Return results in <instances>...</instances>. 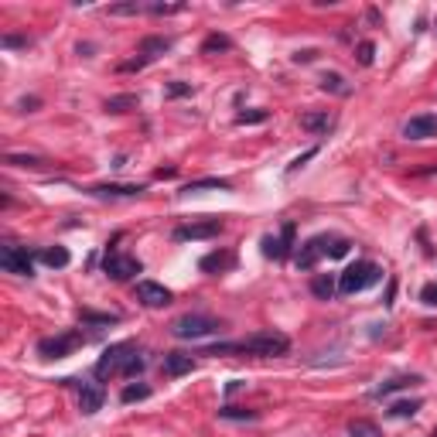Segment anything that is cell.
Masks as SVG:
<instances>
[{
    "mask_svg": "<svg viewBox=\"0 0 437 437\" xmlns=\"http://www.w3.org/2000/svg\"><path fill=\"white\" fill-rule=\"evenodd\" d=\"M290 352V338L280 331H256L242 342H222V345H208L201 349V356H287Z\"/></svg>",
    "mask_w": 437,
    "mask_h": 437,
    "instance_id": "1",
    "label": "cell"
},
{
    "mask_svg": "<svg viewBox=\"0 0 437 437\" xmlns=\"http://www.w3.org/2000/svg\"><path fill=\"white\" fill-rule=\"evenodd\" d=\"M349 253V239H338V236H311L294 256L297 270H315L321 256H345Z\"/></svg>",
    "mask_w": 437,
    "mask_h": 437,
    "instance_id": "2",
    "label": "cell"
},
{
    "mask_svg": "<svg viewBox=\"0 0 437 437\" xmlns=\"http://www.w3.org/2000/svg\"><path fill=\"white\" fill-rule=\"evenodd\" d=\"M379 280H383V270L372 260H356L352 267H345L338 274V294H358V290H365Z\"/></svg>",
    "mask_w": 437,
    "mask_h": 437,
    "instance_id": "3",
    "label": "cell"
},
{
    "mask_svg": "<svg viewBox=\"0 0 437 437\" xmlns=\"http://www.w3.org/2000/svg\"><path fill=\"white\" fill-rule=\"evenodd\" d=\"M222 324L208 315H181V318L171 324V335L181 338V342H195V338H208V335H219Z\"/></svg>",
    "mask_w": 437,
    "mask_h": 437,
    "instance_id": "4",
    "label": "cell"
},
{
    "mask_svg": "<svg viewBox=\"0 0 437 437\" xmlns=\"http://www.w3.org/2000/svg\"><path fill=\"white\" fill-rule=\"evenodd\" d=\"M137 349L130 345V342H119V345H110L106 352H103V358L96 362V376L99 379H106V376H119L123 369H126V362H130V356H133Z\"/></svg>",
    "mask_w": 437,
    "mask_h": 437,
    "instance_id": "5",
    "label": "cell"
},
{
    "mask_svg": "<svg viewBox=\"0 0 437 437\" xmlns=\"http://www.w3.org/2000/svg\"><path fill=\"white\" fill-rule=\"evenodd\" d=\"M82 342H85V335H82V331H65V335H55V338H41V342H38V356L65 358V356H72Z\"/></svg>",
    "mask_w": 437,
    "mask_h": 437,
    "instance_id": "6",
    "label": "cell"
},
{
    "mask_svg": "<svg viewBox=\"0 0 437 437\" xmlns=\"http://www.w3.org/2000/svg\"><path fill=\"white\" fill-rule=\"evenodd\" d=\"M0 267L7 274H17V277H31L35 267H31V256L24 246H14V242H3L0 246Z\"/></svg>",
    "mask_w": 437,
    "mask_h": 437,
    "instance_id": "7",
    "label": "cell"
},
{
    "mask_svg": "<svg viewBox=\"0 0 437 437\" xmlns=\"http://www.w3.org/2000/svg\"><path fill=\"white\" fill-rule=\"evenodd\" d=\"M103 270H106V277H113V280H130V277H137L144 267H140V260H133V256H126V253L110 249L106 260H103Z\"/></svg>",
    "mask_w": 437,
    "mask_h": 437,
    "instance_id": "8",
    "label": "cell"
},
{
    "mask_svg": "<svg viewBox=\"0 0 437 437\" xmlns=\"http://www.w3.org/2000/svg\"><path fill=\"white\" fill-rule=\"evenodd\" d=\"M219 233H222V219H199V222L178 226L171 236H174V242H188V239H212Z\"/></svg>",
    "mask_w": 437,
    "mask_h": 437,
    "instance_id": "9",
    "label": "cell"
},
{
    "mask_svg": "<svg viewBox=\"0 0 437 437\" xmlns=\"http://www.w3.org/2000/svg\"><path fill=\"white\" fill-rule=\"evenodd\" d=\"M137 301L144 308H167L171 304V290L154 280H137Z\"/></svg>",
    "mask_w": 437,
    "mask_h": 437,
    "instance_id": "10",
    "label": "cell"
},
{
    "mask_svg": "<svg viewBox=\"0 0 437 437\" xmlns=\"http://www.w3.org/2000/svg\"><path fill=\"white\" fill-rule=\"evenodd\" d=\"M403 137H406V140H427V137H437V117L434 113L410 117L403 123Z\"/></svg>",
    "mask_w": 437,
    "mask_h": 437,
    "instance_id": "11",
    "label": "cell"
},
{
    "mask_svg": "<svg viewBox=\"0 0 437 437\" xmlns=\"http://www.w3.org/2000/svg\"><path fill=\"white\" fill-rule=\"evenodd\" d=\"M65 383L79 390L82 413H96V410H103V399H106V393H103V386H99V383H76V379H65Z\"/></svg>",
    "mask_w": 437,
    "mask_h": 437,
    "instance_id": "12",
    "label": "cell"
},
{
    "mask_svg": "<svg viewBox=\"0 0 437 437\" xmlns=\"http://www.w3.org/2000/svg\"><path fill=\"white\" fill-rule=\"evenodd\" d=\"M294 246V222H283L280 236H263V253L274 256V260H283Z\"/></svg>",
    "mask_w": 437,
    "mask_h": 437,
    "instance_id": "13",
    "label": "cell"
},
{
    "mask_svg": "<svg viewBox=\"0 0 437 437\" xmlns=\"http://www.w3.org/2000/svg\"><path fill=\"white\" fill-rule=\"evenodd\" d=\"M89 195H96V199H137V195H144V185H119V181H110V185H92Z\"/></svg>",
    "mask_w": 437,
    "mask_h": 437,
    "instance_id": "14",
    "label": "cell"
},
{
    "mask_svg": "<svg viewBox=\"0 0 437 437\" xmlns=\"http://www.w3.org/2000/svg\"><path fill=\"white\" fill-rule=\"evenodd\" d=\"M420 383H424L420 376H393V379H386V383H379L372 390V399H386V397H393V393H399V390H413Z\"/></svg>",
    "mask_w": 437,
    "mask_h": 437,
    "instance_id": "15",
    "label": "cell"
},
{
    "mask_svg": "<svg viewBox=\"0 0 437 437\" xmlns=\"http://www.w3.org/2000/svg\"><path fill=\"white\" fill-rule=\"evenodd\" d=\"M160 369H164V376L178 379V376H185V372H192V369H195V358L185 356V352H167L164 362H160Z\"/></svg>",
    "mask_w": 437,
    "mask_h": 437,
    "instance_id": "16",
    "label": "cell"
},
{
    "mask_svg": "<svg viewBox=\"0 0 437 437\" xmlns=\"http://www.w3.org/2000/svg\"><path fill=\"white\" fill-rule=\"evenodd\" d=\"M301 126L311 130V133H328V130L335 126V117H331L328 110H315V113H304V117H301Z\"/></svg>",
    "mask_w": 437,
    "mask_h": 437,
    "instance_id": "17",
    "label": "cell"
},
{
    "mask_svg": "<svg viewBox=\"0 0 437 437\" xmlns=\"http://www.w3.org/2000/svg\"><path fill=\"white\" fill-rule=\"evenodd\" d=\"M233 185L226 178H199V181H188L181 188V195H195V192H229Z\"/></svg>",
    "mask_w": 437,
    "mask_h": 437,
    "instance_id": "18",
    "label": "cell"
},
{
    "mask_svg": "<svg viewBox=\"0 0 437 437\" xmlns=\"http://www.w3.org/2000/svg\"><path fill=\"white\" fill-rule=\"evenodd\" d=\"M164 51H171V38H160V35H151V38H144V41H140V55H144V58H151V62H154V58H160Z\"/></svg>",
    "mask_w": 437,
    "mask_h": 437,
    "instance_id": "19",
    "label": "cell"
},
{
    "mask_svg": "<svg viewBox=\"0 0 437 437\" xmlns=\"http://www.w3.org/2000/svg\"><path fill=\"white\" fill-rule=\"evenodd\" d=\"M205 274H219V270H229L233 267V253H208V256H201L199 263Z\"/></svg>",
    "mask_w": 437,
    "mask_h": 437,
    "instance_id": "20",
    "label": "cell"
},
{
    "mask_svg": "<svg viewBox=\"0 0 437 437\" xmlns=\"http://www.w3.org/2000/svg\"><path fill=\"white\" fill-rule=\"evenodd\" d=\"M69 249L65 246H51V249H41V263H48L51 270H62V267H69Z\"/></svg>",
    "mask_w": 437,
    "mask_h": 437,
    "instance_id": "21",
    "label": "cell"
},
{
    "mask_svg": "<svg viewBox=\"0 0 437 437\" xmlns=\"http://www.w3.org/2000/svg\"><path fill=\"white\" fill-rule=\"evenodd\" d=\"M321 89H324V92H335V96H349V92H352V85L342 79L338 72H324V76H321Z\"/></svg>",
    "mask_w": 437,
    "mask_h": 437,
    "instance_id": "22",
    "label": "cell"
},
{
    "mask_svg": "<svg viewBox=\"0 0 437 437\" xmlns=\"http://www.w3.org/2000/svg\"><path fill=\"white\" fill-rule=\"evenodd\" d=\"M311 290L318 294L321 301H331V297H335V290H338V280L328 277V274H318V277L311 280Z\"/></svg>",
    "mask_w": 437,
    "mask_h": 437,
    "instance_id": "23",
    "label": "cell"
},
{
    "mask_svg": "<svg viewBox=\"0 0 437 437\" xmlns=\"http://www.w3.org/2000/svg\"><path fill=\"white\" fill-rule=\"evenodd\" d=\"M420 399H397L393 406H390V417H397V420H406V417H417L420 413Z\"/></svg>",
    "mask_w": 437,
    "mask_h": 437,
    "instance_id": "24",
    "label": "cell"
},
{
    "mask_svg": "<svg viewBox=\"0 0 437 437\" xmlns=\"http://www.w3.org/2000/svg\"><path fill=\"white\" fill-rule=\"evenodd\" d=\"M222 420H260V410H246V406H222L219 410Z\"/></svg>",
    "mask_w": 437,
    "mask_h": 437,
    "instance_id": "25",
    "label": "cell"
},
{
    "mask_svg": "<svg viewBox=\"0 0 437 437\" xmlns=\"http://www.w3.org/2000/svg\"><path fill=\"white\" fill-rule=\"evenodd\" d=\"M229 48H233V41L226 35H208L201 41V55H215V51H229Z\"/></svg>",
    "mask_w": 437,
    "mask_h": 437,
    "instance_id": "26",
    "label": "cell"
},
{
    "mask_svg": "<svg viewBox=\"0 0 437 437\" xmlns=\"http://www.w3.org/2000/svg\"><path fill=\"white\" fill-rule=\"evenodd\" d=\"M147 397H151V386H147V383H130V386H123V393H119L123 403H137V399H147Z\"/></svg>",
    "mask_w": 437,
    "mask_h": 437,
    "instance_id": "27",
    "label": "cell"
},
{
    "mask_svg": "<svg viewBox=\"0 0 437 437\" xmlns=\"http://www.w3.org/2000/svg\"><path fill=\"white\" fill-rule=\"evenodd\" d=\"M349 437H383V431L372 420H352L349 424Z\"/></svg>",
    "mask_w": 437,
    "mask_h": 437,
    "instance_id": "28",
    "label": "cell"
},
{
    "mask_svg": "<svg viewBox=\"0 0 437 437\" xmlns=\"http://www.w3.org/2000/svg\"><path fill=\"white\" fill-rule=\"evenodd\" d=\"M110 14H113V17H137V14H144V3H140V0L113 3V7H110Z\"/></svg>",
    "mask_w": 437,
    "mask_h": 437,
    "instance_id": "29",
    "label": "cell"
},
{
    "mask_svg": "<svg viewBox=\"0 0 437 437\" xmlns=\"http://www.w3.org/2000/svg\"><path fill=\"white\" fill-rule=\"evenodd\" d=\"M137 106V96H113V99H106V113H126V110H133Z\"/></svg>",
    "mask_w": 437,
    "mask_h": 437,
    "instance_id": "30",
    "label": "cell"
},
{
    "mask_svg": "<svg viewBox=\"0 0 437 437\" xmlns=\"http://www.w3.org/2000/svg\"><path fill=\"white\" fill-rule=\"evenodd\" d=\"M79 321L82 324H117L119 321V315H99V311H79Z\"/></svg>",
    "mask_w": 437,
    "mask_h": 437,
    "instance_id": "31",
    "label": "cell"
},
{
    "mask_svg": "<svg viewBox=\"0 0 437 437\" xmlns=\"http://www.w3.org/2000/svg\"><path fill=\"white\" fill-rule=\"evenodd\" d=\"M185 3H144V14H158V17H167V14H181Z\"/></svg>",
    "mask_w": 437,
    "mask_h": 437,
    "instance_id": "32",
    "label": "cell"
},
{
    "mask_svg": "<svg viewBox=\"0 0 437 437\" xmlns=\"http://www.w3.org/2000/svg\"><path fill=\"white\" fill-rule=\"evenodd\" d=\"M7 164H14V167H41L44 158H35V154H7Z\"/></svg>",
    "mask_w": 437,
    "mask_h": 437,
    "instance_id": "33",
    "label": "cell"
},
{
    "mask_svg": "<svg viewBox=\"0 0 437 437\" xmlns=\"http://www.w3.org/2000/svg\"><path fill=\"white\" fill-rule=\"evenodd\" d=\"M267 119H270L267 110H246V113H239L236 117V123L239 126H246V123H267Z\"/></svg>",
    "mask_w": 437,
    "mask_h": 437,
    "instance_id": "34",
    "label": "cell"
},
{
    "mask_svg": "<svg viewBox=\"0 0 437 437\" xmlns=\"http://www.w3.org/2000/svg\"><path fill=\"white\" fill-rule=\"evenodd\" d=\"M0 44H3V48H31V38H28V35H3Z\"/></svg>",
    "mask_w": 437,
    "mask_h": 437,
    "instance_id": "35",
    "label": "cell"
},
{
    "mask_svg": "<svg viewBox=\"0 0 437 437\" xmlns=\"http://www.w3.org/2000/svg\"><path fill=\"white\" fill-rule=\"evenodd\" d=\"M192 92H195L192 82H171V85H167V96H171V99H181V96H192Z\"/></svg>",
    "mask_w": 437,
    "mask_h": 437,
    "instance_id": "36",
    "label": "cell"
},
{
    "mask_svg": "<svg viewBox=\"0 0 437 437\" xmlns=\"http://www.w3.org/2000/svg\"><path fill=\"white\" fill-rule=\"evenodd\" d=\"M315 154H318V147H308V151H304L301 158H294V160H290V164H287V174H294V171H301V167H304L308 160L315 158Z\"/></svg>",
    "mask_w": 437,
    "mask_h": 437,
    "instance_id": "37",
    "label": "cell"
},
{
    "mask_svg": "<svg viewBox=\"0 0 437 437\" xmlns=\"http://www.w3.org/2000/svg\"><path fill=\"white\" fill-rule=\"evenodd\" d=\"M420 304L437 308V283H424V287H420Z\"/></svg>",
    "mask_w": 437,
    "mask_h": 437,
    "instance_id": "38",
    "label": "cell"
},
{
    "mask_svg": "<svg viewBox=\"0 0 437 437\" xmlns=\"http://www.w3.org/2000/svg\"><path fill=\"white\" fill-rule=\"evenodd\" d=\"M372 55H376V44H372V41H362V44H358V62H362V65H372Z\"/></svg>",
    "mask_w": 437,
    "mask_h": 437,
    "instance_id": "39",
    "label": "cell"
},
{
    "mask_svg": "<svg viewBox=\"0 0 437 437\" xmlns=\"http://www.w3.org/2000/svg\"><path fill=\"white\" fill-rule=\"evenodd\" d=\"M144 65H151V58H144V55H137V58H130V62H123V65H119V72H137V69H144Z\"/></svg>",
    "mask_w": 437,
    "mask_h": 437,
    "instance_id": "40",
    "label": "cell"
},
{
    "mask_svg": "<svg viewBox=\"0 0 437 437\" xmlns=\"http://www.w3.org/2000/svg\"><path fill=\"white\" fill-rule=\"evenodd\" d=\"M315 58H318V51H315V48H304V51H297V55H294V62H315Z\"/></svg>",
    "mask_w": 437,
    "mask_h": 437,
    "instance_id": "41",
    "label": "cell"
},
{
    "mask_svg": "<svg viewBox=\"0 0 437 437\" xmlns=\"http://www.w3.org/2000/svg\"><path fill=\"white\" fill-rule=\"evenodd\" d=\"M17 106H21V110H28V113H31V110H38L41 103H38V99H35V96H31V99H21V103H17Z\"/></svg>",
    "mask_w": 437,
    "mask_h": 437,
    "instance_id": "42",
    "label": "cell"
},
{
    "mask_svg": "<svg viewBox=\"0 0 437 437\" xmlns=\"http://www.w3.org/2000/svg\"><path fill=\"white\" fill-rule=\"evenodd\" d=\"M242 386H246V383H242V379H233V383H229V386H226V393H239V390H242Z\"/></svg>",
    "mask_w": 437,
    "mask_h": 437,
    "instance_id": "43",
    "label": "cell"
}]
</instances>
